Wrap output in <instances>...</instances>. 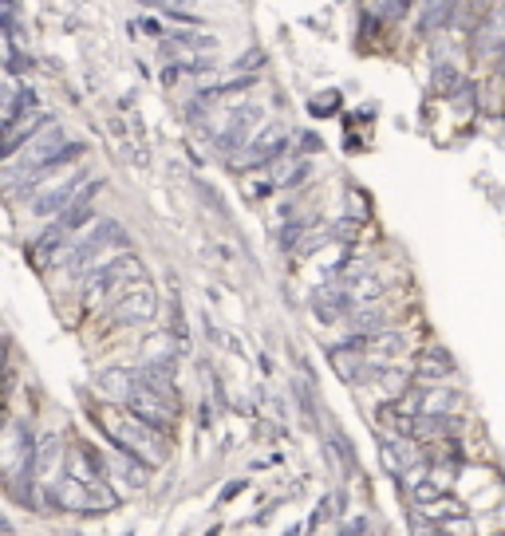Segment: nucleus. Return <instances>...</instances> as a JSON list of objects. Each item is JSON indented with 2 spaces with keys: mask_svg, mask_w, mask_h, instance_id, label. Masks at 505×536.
Masks as SVG:
<instances>
[{
  "mask_svg": "<svg viewBox=\"0 0 505 536\" xmlns=\"http://www.w3.org/2000/svg\"><path fill=\"white\" fill-rule=\"evenodd\" d=\"M434 501H442V493L434 489V485H419V489H414V505H419V509H434Z\"/></svg>",
  "mask_w": 505,
  "mask_h": 536,
  "instance_id": "obj_16",
  "label": "nucleus"
},
{
  "mask_svg": "<svg viewBox=\"0 0 505 536\" xmlns=\"http://www.w3.org/2000/svg\"><path fill=\"white\" fill-rule=\"evenodd\" d=\"M99 394H118L123 402H131V394H135V386L126 375H118V371H107L103 379H99Z\"/></svg>",
  "mask_w": 505,
  "mask_h": 536,
  "instance_id": "obj_10",
  "label": "nucleus"
},
{
  "mask_svg": "<svg viewBox=\"0 0 505 536\" xmlns=\"http://www.w3.org/2000/svg\"><path fill=\"white\" fill-rule=\"evenodd\" d=\"M332 363H335V371L344 375V379H360V359H352V355H344V347H332Z\"/></svg>",
  "mask_w": 505,
  "mask_h": 536,
  "instance_id": "obj_12",
  "label": "nucleus"
},
{
  "mask_svg": "<svg viewBox=\"0 0 505 536\" xmlns=\"http://www.w3.org/2000/svg\"><path fill=\"white\" fill-rule=\"evenodd\" d=\"M447 16H450V4H431L422 13V32H434L439 24H447Z\"/></svg>",
  "mask_w": 505,
  "mask_h": 536,
  "instance_id": "obj_14",
  "label": "nucleus"
},
{
  "mask_svg": "<svg viewBox=\"0 0 505 536\" xmlns=\"http://www.w3.org/2000/svg\"><path fill=\"white\" fill-rule=\"evenodd\" d=\"M118 237H123V233H118V225H115V221H99V225H95V233H87L83 241H79L75 249L67 253V268H83L87 261H95V256L103 253L111 241H118Z\"/></svg>",
  "mask_w": 505,
  "mask_h": 536,
  "instance_id": "obj_4",
  "label": "nucleus"
},
{
  "mask_svg": "<svg viewBox=\"0 0 505 536\" xmlns=\"http://www.w3.org/2000/svg\"><path fill=\"white\" fill-rule=\"evenodd\" d=\"M154 316H158V300H154V292L146 284H135L115 307L118 324H146V320H154Z\"/></svg>",
  "mask_w": 505,
  "mask_h": 536,
  "instance_id": "obj_3",
  "label": "nucleus"
},
{
  "mask_svg": "<svg viewBox=\"0 0 505 536\" xmlns=\"http://www.w3.org/2000/svg\"><path fill=\"white\" fill-rule=\"evenodd\" d=\"M245 131H249V111H245V115H237L233 123L225 126V134L217 138V151H222V154H230L233 146H241V138H245Z\"/></svg>",
  "mask_w": 505,
  "mask_h": 536,
  "instance_id": "obj_8",
  "label": "nucleus"
},
{
  "mask_svg": "<svg viewBox=\"0 0 505 536\" xmlns=\"http://www.w3.org/2000/svg\"><path fill=\"white\" fill-rule=\"evenodd\" d=\"M284 146H289V134L281 131V126H273V131H265L257 143L245 146V158H237V170H249V166H265V162H273L276 154H284Z\"/></svg>",
  "mask_w": 505,
  "mask_h": 536,
  "instance_id": "obj_5",
  "label": "nucleus"
},
{
  "mask_svg": "<svg viewBox=\"0 0 505 536\" xmlns=\"http://www.w3.org/2000/svg\"><path fill=\"white\" fill-rule=\"evenodd\" d=\"M383 324H387V316H383V312H360L352 320L355 335H368V332H375V327H383Z\"/></svg>",
  "mask_w": 505,
  "mask_h": 536,
  "instance_id": "obj_13",
  "label": "nucleus"
},
{
  "mask_svg": "<svg viewBox=\"0 0 505 536\" xmlns=\"http://www.w3.org/2000/svg\"><path fill=\"white\" fill-rule=\"evenodd\" d=\"M75 194H79V190H75V182H52V186H48V190L32 202V210H36V213H44V217H64V213H67V205L75 202Z\"/></svg>",
  "mask_w": 505,
  "mask_h": 536,
  "instance_id": "obj_6",
  "label": "nucleus"
},
{
  "mask_svg": "<svg viewBox=\"0 0 505 536\" xmlns=\"http://www.w3.org/2000/svg\"><path fill=\"white\" fill-rule=\"evenodd\" d=\"M447 371H450V363L442 351H431L419 359V375H427V379H447Z\"/></svg>",
  "mask_w": 505,
  "mask_h": 536,
  "instance_id": "obj_11",
  "label": "nucleus"
},
{
  "mask_svg": "<svg viewBox=\"0 0 505 536\" xmlns=\"http://www.w3.org/2000/svg\"><path fill=\"white\" fill-rule=\"evenodd\" d=\"M348 307H352L348 288H320V292H316V312H320V320H335V316L348 312Z\"/></svg>",
  "mask_w": 505,
  "mask_h": 536,
  "instance_id": "obj_7",
  "label": "nucleus"
},
{
  "mask_svg": "<svg viewBox=\"0 0 505 536\" xmlns=\"http://www.w3.org/2000/svg\"><path fill=\"white\" fill-rule=\"evenodd\" d=\"M64 241H67V229H64V225H56V229H48L36 241L32 256H36V261H48V256H56V249H64Z\"/></svg>",
  "mask_w": 505,
  "mask_h": 536,
  "instance_id": "obj_9",
  "label": "nucleus"
},
{
  "mask_svg": "<svg viewBox=\"0 0 505 536\" xmlns=\"http://www.w3.org/2000/svg\"><path fill=\"white\" fill-rule=\"evenodd\" d=\"M99 422L111 430L118 445H126V454L138 462H162V442L158 430L146 419H138L135 411H99Z\"/></svg>",
  "mask_w": 505,
  "mask_h": 536,
  "instance_id": "obj_1",
  "label": "nucleus"
},
{
  "mask_svg": "<svg viewBox=\"0 0 505 536\" xmlns=\"http://www.w3.org/2000/svg\"><path fill=\"white\" fill-rule=\"evenodd\" d=\"M447 529H450V536H470V532H474V529H470V524L462 521V517H458V521H450Z\"/></svg>",
  "mask_w": 505,
  "mask_h": 536,
  "instance_id": "obj_17",
  "label": "nucleus"
},
{
  "mask_svg": "<svg viewBox=\"0 0 505 536\" xmlns=\"http://www.w3.org/2000/svg\"><path fill=\"white\" fill-rule=\"evenodd\" d=\"M126 281H146V268L138 256L131 253H123V256H115V261H107L99 272H91V284H87V300H95L99 292H107V288H115V284H126Z\"/></svg>",
  "mask_w": 505,
  "mask_h": 536,
  "instance_id": "obj_2",
  "label": "nucleus"
},
{
  "mask_svg": "<svg viewBox=\"0 0 505 536\" xmlns=\"http://www.w3.org/2000/svg\"><path fill=\"white\" fill-rule=\"evenodd\" d=\"M450 402H458L454 394H447V391H434V394H422V411H431V414H442V411H450Z\"/></svg>",
  "mask_w": 505,
  "mask_h": 536,
  "instance_id": "obj_15",
  "label": "nucleus"
}]
</instances>
